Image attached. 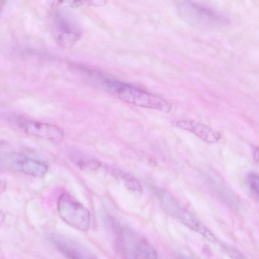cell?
Segmentation results:
<instances>
[{"label": "cell", "instance_id": "cell-1", "mask_svg": "<svg viewBox=\"0 0 259 259\" xmlns=\"http://www.w3.org/2000/svg\"><path fill=\"white\" fill-rule=\"evenodd\" d=\"M97 79L105 91L127 103L165 113H169L171 110V105L167 100L140 88L101 75Z\"/></svg>", "mask_w": 259, "mask_h": 259}, {"label": "cell", "instance_id": "cell-2", "mask_svg": "<svg viewBox=\"0 0 259 259\" xmlns=\"http://www.w3.org/2000/svg\"><path fill=\"white\" fill-rule=\"evenodd\" d=\"M181 16L192 24H219L229 23V18L224 13L207 5L184 1L178 7Z\"/></svg>", "mask_w": 259, "mask_h": 259}, {"label": "cell", "instance_id": "cell-3", "mask_svg": "<svg viewBox=\"0 0 259 259\" xmlns=\"http://www.w3.org/2000/svg\"><path fill=\"white\" fill-rule=\"evenodd\" d=\"M57 209L60 217L69 225L80 231L88 230L90 212L74 197L67 193L62 194L58 199Z\"/></svg>", "mask_w": 259, "mask_h": 259}, {"label": "cell", "instance_id": "cell-4", "mask_svg": "<svg viewBox=\"0 0 259 259\" xmlns=\"http://www.w3.org/2000/svg\"><path fill=\"white\" fill-rule=\"evenodd\" d=\"M52 32L56 43L64 49L72 47L82 36L79 26L71 18L63 14L55 16Z\"/></svg>", "mask_w": 259, "mask_h": 259}, {"label": "cell", "instance_id": "cell-5", "mask_svg": "<svg viewBox=\"0 0 259 259\" xmlns=\"http://www.w3.org/2000/svg\"><path fill=\"white\" fill-rule=\"evenodd\" d=\"M160 195L162 203L172 215L187 227L201 234L209 241H215V238L213 234L176 199L163 192Z\"/></svg>", "mask_w": 259, "mask_h": 259}, {"label": "cell", "instance_id": "cell-6", "mask_svg": "<svg viewBox=\"0 0 259 259\" xmlns=\"http://www.w3.org/2000/svg\"><path fill=\"white\" fill-rule=\"evenodd\" d=\"M16 125L25 133L54 143L60 142L63 132L57 126L20 117L15 118Z\"/></svg>", "mask_w": 259, "mask_h": 259}, {"label": "cell", "instance_id": "cell-7", "mask_svg": "<svg viewBox=\"0 0 259 259\" xmlns=\"http://www.w3.org/2000/svg\"><path fill=\"white\" fill-rule=\"evenodd\" d=\"M54 242L58 249L70 258H94L95 255L82 245L61 235L54 236Z\"/></svg>", "mask_w": 259, "mask_h": 259}, {"label": "cell", "instance_id": "cell-8", "mask_svg": "<svg viewBox=\"0 0 259 259\" xmlns=\"http://www.w3.org/2000/svg\"><path fill=\"white\" fill-rule=\"evenodd\" d=\"M176 125L180 128L193 133L204 142L214 144L221 137L220 133L207 125L192 119L179 120Z\"/></svg>", "mask_w": 259, "mask_h": 259}, {"label": "cell", "instance_id": "cell-9", "mask_svg": "<svg viewBox=\"0 0 259 259\" xmlns=\"http://www.w3.org/2000/svg\"><path fill=\"white\" fill-rule=\"evenodd\" d=\"M12 166L24 174L37 177L44 176L48 170L44 163L27 157L16 158L12 161Z\"/></svg>", "mask_w": 259, "mask_h": 259}, {"label": "cell", "instance_id": "cell-10", "mask_svg": "<svg viewBox=\"0 0 259 259\" xmlns=\"http://www.w3.org/2000/svg\"><path fill=\"white\" fill-rule=\"evenodd\" d=\"M132 256L137 258H156V249L146 239H140L135 244Z\"/></svg>", "mask_w": 259, "mask_h": 259}, {"label": "cell", "instance_id": "cell-11", "mask_svg": "<svg viewBox=\"0 0 259 259\" xmlns=\"http://www.w3.org/2000/svg\"><path fill=\"white\" fill-rule=\"evenodd\" d=\"M65 6L77 8L83 6L100 7L106 4V0H59Z\"/></svg>", "mask_w": 259, "mask_h": 259}, {"label": "cell", "instance_id": "cell-12", "mask_svg": "<svg viewBox=\"0 0 259 259\" xmlns=\"http://www.w3.org/2000/svg\"><path fill=\"white\" fill-rule=\"evenodd\" d=\"M121 174L124 185L128 190L136 193H142V186L135 177L127 173L122 172Z\"/></svg>", "mask_w": 259, "mask_h": 259}, {"label": "cell", "instance_id": "cell-13", "mask_svg": "<svg viewBox=\"0 0 259 259\" xmlns=\"http://www.w3.org/2000/svg\"><path fill=\"white\" fill-rule=\"evenodd\" d=\"M247 179L249 187L259 197V175L254 172H250L248 175Z\"/></svg>", "mask_w": 259, "mask_h": 259}, {"label": "cell", "instance_id": "cell-14", "mask_svg": "<svg viewBox=\"0 0 259 259\" xmlns=\"http://www.w3.org/2000/svg\"><path fill=\"white\" fill-rule=\"evenodd\" d=\"M252 152L253 158L256 162H259V147H253L252 149Z\"/></svg>", "mask_w": 259, "mask_h": 259}]
</instances>
